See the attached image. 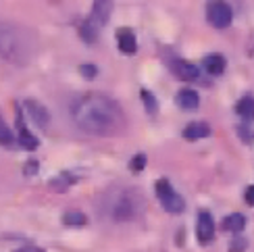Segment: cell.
Wrapping results in <instances>:
<instances>
[{"label": "cell", "instance_id": "cell-1", "mask_svg": "<svg viewBox=\"0 0 254 252\" xmlns=\"http://www.w3.org/2000/svg\"><path fill=\"white\" fill-rule=\"evenodd\" d=\"M71 119L83 133L90 135H113L125 123L119 104L98 92L75 98V102L71 104Z\"/></svg>", "mask_w": 254, "mask_h": 252}, {"label": "cell", "instance_id": "cell-2", "mask_svg": "<svg viewBox=\"0 0 254 252\" xmlns=\"http://www.w3.org/2000/svg\"><path fill=\"white\" fill-rule=\"evenodd\" d=\"M0 57L13 65H25L31 59V40L23 29L0 21Z\"/></svg>", "mask_w": 254, "mask_h": 252}, {"label": "cell", "instance_id": "cell-3", "mask_svg": "<svg viewBox=\"0 0 254 252\" xmlns=\"http://www.w3.org/2000/svg\"><path fill=\"white\" fill-rule=\"evenodd\" d=\"M144 211V198L133 190H115L104 198V213H107L115 223L133 221Z\"/></svg>", "mask_w": 254, "mask_h": 252}, {"label": "cell", "instance_id": "cell-4", "mask_svg": "<svg viewBox=\"0 0 254 252\" xmlns=\"http://www.w3.org/2000/svg\"><path fill=\"white\" fill-rule=\"evenodd\" d=\"M206 17H208V23L213 27L225 29L231 25L234 13H231V6L225 2V0H210L206 4Z\"/></svg>", "mask_w": 254, "mask_h": 252}, {"label": "cell", "instance_id": "cell-5", "mask_svg": "<svg viewBox=\"0 0 254 252\" xmlns=\"http://www.w3.org/2000/svg\"><path fill=\"white\" fill-rule=\"evenodd\" d=\"M156 194H158V198H161L163 208L167 213H182L184 211V204H186L184 198L173 190V186L169 184L167 180H158L156 182Z\"/></svg>", "mask_w": 254, "mask_h": 252}, {"label": "cell", "instance_id": "cell-6", "mask_svg": "<svg viewBox=\"0 0 254 252\" xmlns=\"http://www.w3.org/2000/svg\"><path fill=\"white\" fill-rule=\"evenodd\" d=\"M196 236L200 244H208L215 236V221L210 217L208 211H200L198 213V225H196Z\"/></svg>", "mask_w": 254, "mask_h": 252}, {"label": "cell", "instance_id": "cell-7", "mask_svg": "<svg viewBox=\"0 0 254 252\" xmlns=\"http://www.w3.org/2000/svg\"><path fill=\"white\" fill-rule=\"evenodd\" d=\"M25 111L29 115V119L34 121L40 129H48V125H50V113L46 111L44 104H40L36 100H25Z\"/></svg>", "mask_w": 254, "mask_h": 252}, {"label": "cell", "instance_id": "cell-8", "mask_svg": "<svg viewBox=\"0 0 254 252\" xmlns=\"http://www.w3.org/2000/svg\"><path fill=\"white\" fill-rule=\"evenodd\" d=\"M111 13H113V0H94L90 19L102 27L111 19Z\"/></svg>", "mask_w": 254, "mask_h": 252}, {"label": "cell", "instance_id": "cell-9", "mask_svg": "<svg viewBox=\"0 0 254 252\" xmlns=\"http://www.w3.org/2000/svg\"><path fill=\"white\" fill-rule=\"evenodd\" d=\"M117 46H119L121 52H125V55H133V52L137 50L135 36H133V31L129 27H121L117 31Z\"/></svg>", "mask_w": 254, "mask_h": 252}, {"label": "cell", "instance_id": "cell-10", "mask_svg": "<svg viewBox=\"0 0 254 252\" xmlns=\"http://www.w3.org/2000/svg\"><path fill=\"white\" fill-rule=\"evenodd\" d=\"M171 69L173 73L179 77V79H184V81H194L198 77V69L192 65V63H188V61H173L171 63Z\"/></svg>", "mask_w": 254, "mask_h": 252}, {"label": "cell", "instance_id": "cell-11", "mask_svg": "<svg viewBox=\"0 0 254 252\" xmlns=\"http://www.w3.org/2000/svg\"><path fill=\"white\" fill-rule=\"evenodd\" d=\"M17 129H19V144L21 148L25 150H36L38 148V138H34V133L27 129V125L23 123V119H17Z\"/></svg>", "mask_w": 254, "mask_h": 252}, {"label": "cell", "instance_id": "cell-12", "mask_svg": "<svg viewBox=\"0 0 254 252\" xmlns=\"http://www.w3.org/2000/svg\"><path fill=\"white\" fill-rule=\"evenodd\" d=\"M177 104H179V109H184V111H196L198 104H200V98L194 90L186 88L177 94Z\"/></svg>", "mask_w": 254, "mask_h": 252}, {"label": "cell", "instance_id": "cell-13", "mask_svg": "<svg viewBox=\"0 0 254 252\" xmlns=\"http://www.w3.org/2000/svg\"><path fill=\"white\" fill-rule=\"evenodd\" d=\"M210 133V127L206 123H190L188 127L184 129V138L188 142H196V140H202Z\"/></svg>", "mask_w": 254, "mask_h": 252}, {"label": "cell", "instance_id": "cell-14", "mask_svg": "<svg viewBox=\"0 0 254 252\" xmlns=\"http://www.w3.org/2000/svg\"><path fill=\"white\" fill-rule=\"evenodd\" d=\"M98 34H100V25L94 23L90 17L83 21L81 27H79V36H81L83 42H88V44H94V42L98 40Z\"/></svg>", "mask_w": 254, "mask_h": 252}, {"label": "cell", "instance_id": "cell-15", "mask_svg": "<svg viewBox=\"0 0 254 252\" xmlns=\"http://www.w3.org/2000/svg\"><path fill=\"white\" fill-rule=\"evenodd\" d=\"M204 69L210 73V75H219V73L225 71V59L221 55H208L204 59Z\"/></svg>", "mask_w": 254, "mask_h": 252}, {"label": "cell", "instance_id": "cell-16", "mask_svg": "<svg viewBox=\"0 0 254 252\" xmlns=\"http://www.w3.org/2000/svg\"><path fill=\"white\" fill-rule=\"evenodd\" d=\"M244 225H246V219H244V215H240V213L229 215L225 219V223H223V227L231 234H240L242 229H244Z\"/></svg>", "mask_w": 254, "mask_h": 252}, {"label": "cell", "instance_id": "cell-17", "mask_svg": "<svg viewBox=\"0 0 254 252\" xmlns=\"http://www.w3.org/2000/svg\"><path fill=\"white\" fill-rule=\"evenodd\" d=\"M236 111H238L240 117H244V119H254V98H252V96L240 98Z\"/></svg>", "mask_w": 254, "mask_h": 252}, {"label": "cell", "instance_id": "cell-18", "mask_svg": "<svg viewBox=\"0 0 254 252\" xmlns=\"http://www.w3.org/2000/svg\"><path fill=\"white\" fill-rule=\"evenodd\" d=\"M63 221H65V225H75V227H81L86 225V215L79 213V211H73V213H67L65 217H63Z\"/></svg>", "mask_w": 254, "mask_h": 252}, {"label": "cell", "instance_id": "cell-19", "mask_svg": "<svg viewBox=\"0 0 254 252\" xmlns=\"http://www.w3.org/2000/svg\"><path fill=\"white\" fill-rule=\"evenodd\" d=\"M73 182H75V180H73V177H71L69 173H63V175L59 177V180H52V182H50V186H52V190H65V188H69Z\"/></svg>", "mask_w": 254, "mask_h": 252}, {"label": "cell", "instance_id": "cell-20", "mask_svg": "<svg viewBox=\"0 0 254 252\" xmlns=\"http://www.w3.org/2000/svg\"><path fill=\"white\" fill-rule=\"evenodd\" d=\"M13 142H15L13 133H10V129L4 125V121L0 119V146H10Z\"/></svg>", "mask_w": 254, "mask_h": 252}, {"label": "cell", "instance_id": "cell-21", "mask_svg": "<svg viewBox=\"0 0 254 252\" xmlns=\"http://www.w3.org/2000/svg\"><path fill=\"white\" fill-rule=\"evenodd\" d=\"M144 167H146V156L144 154H135L131 159V163H129V169L133 173H140V171H144Z\"/></svg>", "mask_w": 254, "mask_h": 252}, {"label": "cell", "instance_id": "cell-22", "mask_svg": "<svg viewBox=\"0 0 254 252\" xmlns=\"http://www.w3.org/2000/svg\"><path fill=\"white\" fill-rule=\"evenodd\" d=\"M142 98H144V102H146V111H148V115H154L156 109H158V107H156V98L152 96L150 92H146V90L142 92Z\"/></svg>", "mask_w": 254, "mask_h": 252}, {"label": "cell", "instance_id": "cell-23", "mask_svg": "<svg viewBox=\"0 0 254 252\" xmlns=\"http://www.w3.org/2000/svg\"><path fill=\"white\" fill-rule=\"evenodd\" d=\"M79 71H81V75H83V77H90V79L96 75V67H94V65H81Z\"/></svg>", "mask_w": 254, "mask_h": 252}, {"label": "cell", "instance_id": "cell-24", "mask_svg": "<svg viewBox=\"0 0 254 252\" xmlns=\"http://www.w3.org/2000/svg\"><path fill=\"white\" fill-rule=\"evenodd\" d=\"M244 200H246L248 204H252V206H254V186H248V188H246V194H244Z\"/></svg>", "mask_w": 254, "mask_h": 252}, {"label": "cell", "instance_id": "cell-25", "mask_svg": "<svg viewBox=\"0 0 254 252\" xmlns=\"http://www.w3.org/2000/svg\"><path fill=\"white\" fill-rule=\"evenodd\" d=\"M36 169H38V163H36V161H29V163L25 165V173H27V175L36 173Z\"/></svg>", "mask_w": 254, "mask_h": 252}, {"label": "cell", "instance_id": "cell-26", "mask_svg": "<svg viewBox=\"0 0 254 252\" xmlns=\"http://www.w3.org/2000/svg\"><path fill=\"white\" fill-rule=\"evenodd\" d=\"M17 252H44V250H40V248H34V246H27V248H21Z\"/></svg>", "mask_w": 254, "mask_h": 252}]
</instances>
